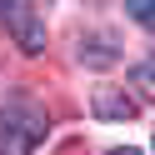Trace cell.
Segmentation results:
<instances>
[{
  "instance_id": "5",
  "label": "cell",
  "mask_w": 155,
  "mask_h": 155,
  "mask_svg": "<svg viewBox=\"0 0 155 155\" xmlns=\"http://www.w3.org/2000/svg\"><path fill=\"white\" fill-rule=\"evenodd\" d=\"M130 80H135V90H140V95H150V100H155V50L130 70Z\"/></svg>"
},
{
  "instance_id": "4",
  "label": "cell",
  "mask_w": 155,
  "mask_h": 155,
  "mask_svg": "<svg viewBox=\"0 0 155 155\" xmlns=\"http://www.w3.org/2000/svg\"><path fill=\"white\" fill-rule=\"evenodd\" d=\"M80 60H85V65H110L115 50H110V40H105V35H95V40L80 45Z\"/></svg>"
},
{
  "instance_id": "3",
  "label": "cell",
  "mask_w": 155,
  "mask_h": 155,
  "mask_svg": "<svg viewBox=\"0 0 155 155\" xmlns=\"http://www.w3.org/2000/svg\"><path fill=\"white\" fill-rule=\"evenodd\" d=\"M95 115L100 120H135V100L125 90H95Z\"/></svg>"
},
{
  "instance_id": "1",
  "label": "cell",
  "mask_w": 155,
  "mask_h": 155,
  "mask_svg": "<svg viewBox=\"0 0 155 155\" xmlns=\"http://www.w3.org/2000/svg\"><path fill=\"white\" fill-rule=\"evenodd\" d=\"M50 135V115L30 100V95H15L5 110H0V155H35Z\"/></svg>"
},
{
  "instance_id": "2",
  "label": "cell",
  "mask_w": 155,
  "mask_h": 155,
  "mask_svg": "<svg viewBox=\"0 0 155 155\" xmlns=\"http://www.w3.org/2000/svg\"><path fill=\"white\" fill-rule=\"evenodd\" d=\"M0 25L10 30V40L20 45L25 55H40V50H45V15H40V5L0 0Z\"/></svg>"
},
{
  "instance_id": "7",
  "label": "cell",
  "mask_w": 155,
  "mask_h": 155,
  "mask_svg": "<svg viewBox=\"0 0 155 155\" xmlns=\"http://www.w3.org/2000/svg\"><path fill=\"white\" fill-rule=\"evenodd\" d=\"M110 155H140V150H130V145H120V150H110Z\"/></svg>"
},
{
  "instance_id": "6",
  "label": "cell",
  "mask_w": 155,
  "mask_h": 155,
  "mask_svg": "<svg viewBox=\"0 0 155 155\" xmlns=\"http://www.w3.org/2000/svg\"><path fill=\"white\" fill-rule=\"evenodd\" d=\"M125 15H130L135 25H145V30H155V0H130Z\"/></svg>"
}]
</instances>
